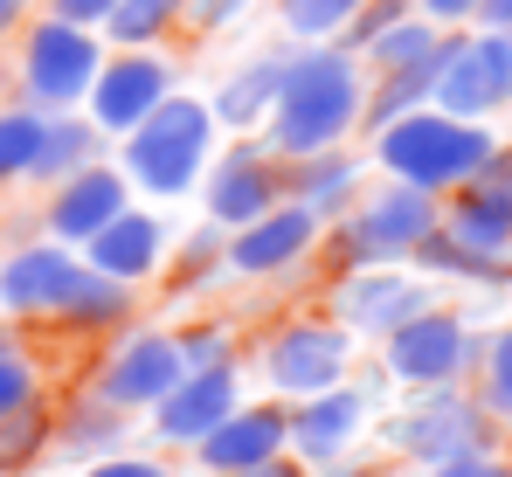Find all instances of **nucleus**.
<instances>
[{
	"label": "nucleus",
	"mask_w": 512,
	"mask_h": 477,
	"mask_svg": "<svg viewBox=\"0 0 512 477\" xmlns=\"http://www.w3.org/2000/svg\"><path fill=\"white\" fill-rule=\"evenodd\" d=\"M499 146V132L492 125H478V118H450V111H409V118H388L381 132H367V159H374V173L381 180H402V187H423V194H450V187H464L485 159Z\"/></svg>",
	"instance_id": "nucleus-2"
},
{
	"label": "nucleus",
	"mask_w": 512,
	"mask_h": 477,
	"mask_svg": "<svg viewBox=\"0 0 512 477\" xmlns=\"http://www.w3.org/2000/svg\"><path fill=\"white\" fill-rule=\"evenodd\" d=\"M180 374H187V360H180V339H173V332H160V325H125V332L104 346L90 395H104L111 408L139 415V408H153L160 395H173Z\"/></svg>",
	"instance_id": "nucleus-10"
},
{
	"label": "nucleus",
	"mask_w": 512,
	"mask_h": 477,
	"mask_svg": "<svg viewBox=\"0 0 512 477\" xmlns=\"http://www.w3.org/2000/svg\"><path fill=\"white\" fill-rule=\"evenodd\" d=\"M284 63H291V49H256V56H243V63H229V77L208 90V118H215V132H229V139H256L263 118H270V104H277Z\"/></svg>",
	"instance_id": "nucleus-22"
},
{
	"label": "nucleus",
	"mask_w": 512,
	"mask_h": 477,
	"mask_svg": "<svg viewBox=\"0 0 512 477\" xmlns=\"http://www.w3.org/2000/svg\"><path fill=\"white\" fill-rule=\"evenodd\" d=\"M326 242V222L298 201H277L250 229H229V277H284Z\"/></svg>",
	"instance_id": "nucleus-16"
},
{
	"label": "nucleus",
	"mask_w": 512,
	"mask_h": 477,
	"mask_svg": "<svg viewBox=\"0 0 512 477\" xmlns=\"http://www.w3.org/2000/svg\"><path fill=\"white\" fill-rule=\"evenodd\" d=\"M360 111H367V63L346 42H298L256 139L277 159L333 153L360 132Z\"/></svg>",
	"instance_id": "nucleus-1"
},
{
	"label": "nucleus",
	"mask_w": 512,
	"mask_h": 477,
	"mask_svg": "<svg viewBox=\"0 0 512 477\" xmlns=\"http://www.w3.org/2000/svg\"><path fill=\"white\" fill-rule=\"evenodd\" d=\"M104 63V35L97 28H77V21H28L21 35V63H14V83L35 111H77L90 97V77Z\"/></svg>",
	"instance_id": "nucleus-7"
},
{
	"label": "nucleus",
	"mask_w": 512,
	"mask_h": 477,
	"mask_svg": "<svg viewBox=\"0 0 512 477\" xmlns=\"http://www.w3.org/2000/svg\"><path fill=\"white\" fill-rule=\"evenodd\" d=\"M478 401L492 408V422H512V318L499 332H485V360H478Z\"/></svg>",
	"instance_id": "nucleus-35"
},
{
	"label": "nucleus",
	"mask_w": 512,
	"mask_h": 477,
	"mask_svg": "<svg viewBox=\"0 0 512 477\" xmlns=\"http://www.w3.org/2000/svg\"><path fill=\"white\" fill-rule=\"evenodd\" d=\"M409 270H423L429 284H436V277H450V284H478V291H506V284H512V263H499V256H478V249H464L457 236H443V222H436V229L416 242Z\"/></svg>",
	"instance_id": "nucleus-27"
},
{
	"label": "nucleus",
	"mask_w": 512,
	"mask_h": 477,
	"mask_svg": "<svg viewBox=\"0 0 512 477\" xmlns=\"http://www.w3.org/2000/svg\"><path fill=\"white\" fill-rule=\"evenodd\" d=\"M346 367H353V332L340 318H291L263 339V381L270 395L305 401L319 388H340Z\"/></svg>",
	"instance_id": "nucleus-9"
},
{
	"label": "nucleus",
	"mask_w": 512,
	"mask_h": 477,
	"mask_svg": "<svg viewBox=\"0 0 512 477\" xmlns=\"http://www.w3.org/2000/svg\"><path fill=\"white\" fill-rule=\"evenodd\" d=\"M28 7H35V0H0V42H7V35L28 21Z\"/></svg>",
	"instance_id": "nucleus-46"
},
{
	"label": "nucleus",
	"mask_w": 512,
	"mask_h": 477,
	"mask_svg": "<svg viewBox=\"0 0 512 477\" xmlns=\"http://www.w3.org/2000/svg\"><path fill=\"white\" fill-rule=\"evenodd\" d=\"M104 132L90 125V118H77V111H49L42 118V139H35V159H28V180L21 187H56V180H70V173H84V166H97L104 159Z\"/></svg>",
	"instance_id": "nucleus-25"
},
{
	"label": "nucleus",
	"mask_w": 512,
	"mask_h": 477,
	"mask_svg": "<svg viewBox=\"0 0 512 477\" xmlns=\"http://www.w3.org/2000/svg\"><path fill=\"white\" fill-rule=\"evenodd\" d=\"M478 360H485V332H478L464 312H450V305H429V312L402 318V325L381 339L388 381H402V388H416V395L478 374Z\"/></svg>",
	"instance_id": "nucleus-5"
},
{
	"label": "nucleus",
	"mask_w": 512,
	"mask_h": 477,
	"mask_svg": "<svg viewBox=\"0 0 512 477\" xmlns=\"http://www.w3.org/2000/svg\"><path fill=\"white\" fill-rule=\"evenodd\" d=\"M173 339H180V360H187V367H229V360H236L229 325H187V332H173Z\"/></svg>",
	"instance_id": "nucleus-37"
},
{
	"label": "nucleus",
	"mask_w": 512,
	"mask_h": 477,
	"mask_svg": "<svg viewBox=\"0 0 512 477\" xmlns=\"http://www.w3.org/2000/svg\"><path fill=\"white\" fill-rule=\"evenodd\" d=\"M208 159H215V118H208V97H187V90H173L153 118H139L118 139V173L153 201L194 194Z\"/></svg>",
	"instance_id": "nucleus-3"
},
{
	"label": "nucleus",
	"mask_w": 512,
	"mask_h": 477,
	"mask_svg": "<svg viewBox=\"0 0 512 477\" xmlns=\"http://www.w3.org/2000/svg\"><path fill=\"white\" fill-rule=\"evenodd\" d=\"M28 401H42V374H35L21 339H0V415H14Z\"/></svg>",
	"instance_id": "nucleus-36"
},
{
	"label": "nucleus",
	"mask_w": 512,
	"mask_h": 477,
	"mask_svg": "<svg viewBox=\"0 0 512 477\" xmlns=\"http://www.w3.org/2000/svg\"><path fill=\"white\" fill-rule=\"evenodd\" d=\"M388 443L409 457V464H450V457H464V450H499V422H492V408L478 395H464L457 381L450 388H423L409 415H395V429H388Z\"/></svg>",
	"instance_id": "nucleus-8"
},
{
	"label": "nucleus",
	"mask_w": 512,
	"mask_h": 477,
	"mask_svg": "<svg viewBox=\"0 0 512 477\" xmlns=\"http://www.w3.org/2000/svg\"><path fill=\"white\" fill-rule=\"evenodd\" d=\"M429 90H436V63H423V70H388V77H367V111H360V132H381L388 118L423 111Z\"/></svg>",
	"instance_id": "nucleus-31"
},
{
	"label": "nucleus",
	"mask_w": 512,
	"mask_h": 477,
	"mask_svg": "<svg viewBox=\"0 0 512 477\" xmlns=\"http://www.w3.org/2000/svg\"><path fill=\"white\" fill-rule=\"evenodd\" d=\"M167 242H173V229L153 215V208H118V215H111V222H104L77 256H84L90 270L118 277V284H146V277H160Z\"/></svg>",
	"instance_id": "nucleus-21"
},
{
	"label": "nucleus",
	"mask_w": 512,
	"mask_h": 477,
	"mask_svg": "<svg viewBox=\"0 0 512 477\" xmlns=\"http://www.w3.org/2000/svg\"><path fill=\"white\" fill-rule=\"evenodd\" d=\"M49 436H56V415H49L42 401H28V408L0 415V477L35 471V464H42V450H49Z\"/></svg>",
	"instance_id": "nucleus-32"
},
{
	"label": "nucleus",
	"mask_w": 512,
	"mask_h": 477,
	"mask_svg": "<svg viewBox=\"0 0 512 477\" xmlns=\"http://www.w3.org/2000/svg\"><path fill=\"white\" fill-rule=\"evenodd\" d=\"M125 436H132V415H125V408H111L104 395H77L56 415L49 450H63V457H77V464H97V457L125 450Z\"/></svg>",
	"instance_id": "nucleus-26"
},
{
	"label": "nucleus",
	"mask_w": 512,
	"mask_h": 477,
	"mask_svg": "<svg viewBox=\"0 0 512 477\" xmlns=\"http://www.w3.org/2000/svg\"><path fill=\"white\" fill-rule=\"evenodd\" d=\"M222 477H305L298 457H270V464H250V471H222Z\"/></svg>",
	"instance_id": "nucleus-44"
},
{
	"label": "nucleus",
	"mask_w": 512,
	"mask_h": 477,
	"mask_svg": "<svg viewBox=\"0 0 512 477\" xmlns=\"http://www.w3.org/2000/svg\"><path fill=\"white\" fill-rule=\"evenodd\" d=\"M284 443H291V408L284 401H236L201 443H194V457H201V471H250V464H270V457H284Z\"/></svg>",
	"instance_id": "nucleus-20"
},
{
	"label": "nucleus",
	"mask_w": 512,
	"mask_h": 477,
	"mask_svg": "<svg viewBox=\"0 0 512 477\" xmlns=\"http://www.w3.org/2000/svg\"><path fill=\"white\" fill-rule=\"evenodd\" d=\"M250 7L256 0H187V28H194V35H222V28H236Z\"/></svg>",
	"instance_id": "nucleus-39"
},
{
	"label": "nucleus",
	"mask_w": 512,
	"mask_h": 477,
	"mask_svg": "<svg viewBox=\"0 0 512 477\" xmlns=\"http://www.w3.org/2000/svg\"><path fill=\"white\" fill-rule=\"evenodd\" d=\"M416 14L436 28H471L478 21V0H416Z\"/></svg>",
	"instance_id": "nucleus-43"
},
{
	"label": "nucleus",
	"mask_w": 512,
	"mask_h": 477,
	"mask_svg": "<svg viewBox=\"0 0 512 477\" xmlns=\"http://www.w3.org/2000/svg\"><path fill=\"white\" fill-rule=\"evenodd\" d=\"M84 477H173L167 464H153V457H125V450H111V457H97Z\"/></svg>",
	"instance_id": "nucleus-42"
},
{
	"label": "nucleus",
	"mask_w": 512,
	"mask_h": 477,
	"mask_svg": "<svg viewBox=\"0 0 512 477\" xmlns=\"http://www.w3.org/2000/svg\"><path fill=\"white\" fill-rule=\"evenodd\" d=\"M443 35H450V28H436V21H423V14H402L395 28H381V35L360 49V63H367V77H388V70H423V63H436V56H443Z\"/></svg>",
	"instance_id": "nucleus-29"
},
{
	"label": "nucleus",
	"mask_w": 512,
	"mask_h": 477,
	"mask_svg": "<svg viewBox=\"0 0 512 477\" xmlns=\"http://www.w3.org/2000/svg\"><path fill=\"white\" fill-rule=\"evenodd\" d=\"M443 222V201L423 187H402V180H381V187H360V201L340 215V229H326V249L340 270H374V263H409L416 242Z\"/></svg>",
	"instance_id": "nucleus-4"
},
{
	"label": "nucleus",
	"mask_w": 512,
	"mask_h": 477,
	"mask_svg": "<svg viewBox=\"0 0 512 477\" xmlns=\"http://www.w3.org/2000/svg\"><path fill=\"white\" fill-rule=\"evenodd\" d=\"M402 14H416V0H360V14L346 21V35H340V42L353 49V56H360V49H367V42H374L381 28H395Z\"/></svg>",
	"instance_id": "nucleus-38"
},
{
	"label": "nucleus",
	"mask_w": 512,
	"mask_h": 477,
	"mask_svg": "<svg viewBox=\"0 0 512 477\" xmlns=\"http://www.w3.org/2000/svg\"><path fill=\"white\" fill-rule=\"evenodd\" d=\"M236 401H243V374H236V360H229V367H187V374L173 381V395H160L146 415H153V436H160V443L194 450Z\"/></svg>",
	"instance_id": "nucleus-19"
},
{
	"label": "nucleus",
	"mask_w": 512,
	"mask_h": 477,
	"mask_svg": "<svg viewBox=\"0 0 512 477\" xmlns=\"http://www.w3.org/2000/svg\"><path fill=\"white\" fill-rule=\"evenodd\" d=\"M443 236H457L464 249H478V256L512 263V146L506 139L492 146V159L464 187L443 194Z\"/></svg>",
	"instance_id": "nucleus-14"
},
{
	"label": "nucleus",
	"mask_w": 512,
	"mask_h": 477,
	"mask_svg": "<svg viewBox=\"0 0 512 477\" xmlns=\"http://www.w3.org/2000/svg\"><path fill=\"white\" fill-rule=\"evenodd\" d=\"M201 201L215 229H250L256 215L284 201V159L263 139H229V153H215L201 173Z\"/></svg>",
	"instance_id": "nucleus-12"
},
{
	"label": "nucleus",
	"mask_w": 512,
	"mask_h": 477,
	"mask_svg": "<svg viewBox=\"0 0 512 477\" xmlns=\"http://www.w3.org/2000/svg\"><path fill=\"white\" fill-rule=\"evenodd\" d=\"M118 208H132V180L118 173V159H97L84 173H70V180H56L49 187V208H42V229L49 242H70V249H84Z\"/></svg>",
	"instance_id": "nucleus-18"
},
{
	"label": "nucleus",
	"mask_w": 512,
	"mask_h": 477,
	"mask_svg": "<svg viewBox=\"0 0 512 477\" xmlns=\"http://www.w3.org/2000/svg\"><path fill=\"white\" fill-rule=\"evenodd\" d=\"M42 118H49V111H35V104H0V187H21V180H28Z\"/></svg>",
	"instance_id": "nucleus-34"
},
{
	"label": "nucleus",
	"mask_w": 512,
	"mask_h": 477,
	"mask_svg": "<svg viewBox=\"0 0 512 477\" xmlns=\"http://www.w3.org/2000/svg\"><path fill=\"white\" fill-rule=\"evenodd\" d=\"M111 7H118V0H42V14L77 21V28H104V21H111Z\"/></svg>",
	"instance_id": "nucleus-41"
},
{
	"label": "nucleus",
	"mask_w": 512,
	"mask_h": 477,
	"mask_svg": "<svg viewBox=\"0 0 512 477\" xmlns=\"http://www.w3.org/2000/svg\"><path fill=\"white\" fill-rule=\"evenodd\" d=\"M429 477H512V457H499V450H464V457L436 464Z\"/></svg>",
	"instance_id": "nucleus-40"
},
{
	"label": "nucleus",
	"mask_w": 512,
	"mask_h": 477,
	"mask_svg": "<svg viewBox=\"0 0 512 477\" xmlns=\"http://www.w3.org/2000/svg\"><path fill=\"white\" fill-rule=\"evenodd\" d=\"M436 111L492 125L512 104V28H450L436 56Z\"/></svg>",
	"instance_id": "nucleus-6"
},
{
	"label": "nucleus",
	"mask_w": 512,
	"mask_h": 477,
	"mask_svg": "<svg viewBox=\"0 0 512 477\" xmlns=\"http://www.w3.org/2000/svg\"><path fill=\"white\" fill-rule=\"evenodd\" d=\"M167 291H208V284H229V229L215 222H194L187 236L167 242Z\"/></svg>",
	"instance_id": "nucleus-28"
},
{
	"label": "nucleus",
	"mask_w": 512,
	"mask_h": 477,
	"mask_svg": "<svg viewBox=\"0 0 512 477\" xmlns=\"http://www.w3.org/2000/svg\"><path fill=\"white\" fill-rule=\"evenodd\" d=\"M436 305V284L409 263H374V270H340L333 284V318L346 332H367V339H388L402 318H416Z\"/></svg>",
	"instance_id": "nucleus-13"
},
{
	"label": "nucleus",
	"mask_w": 512,
	"mask_h": 477,
	"mask_svg": "<svg viewBox=\"0 0 512 477\" xmlns=\"http://www.w3.org/2000/svg\"><path fill=\"white\" fill-rule=\"evenodd\" d=\"M367 415H374V401L367 388H319V395L291 401V443H284V457H298L305 471H326V464H346V450L360 443V429H367Z\"/></svg>",
	"instance_id": "nucleus-15"
},
{
	"label": "nucleus",
	"mask_w": 512,
	"mask_h": 477,
	"mask_svg": "<svg viewBox=\"0 0 512 477\" xmlns=\"http://www.w3.org/2000/svg\"><path fill=\"white\" fill-rule=\"evenodd\" d=\"M167 97H173V63L160 49H104V63L90 77V97H84V118L104 139H125Z\"/></svg>",
	"instance_id": "nucleus-11"
},
{
	"label": "nucleus",
	"mask_w": 512,
	"mask_h": 477,
	"mask_svg": "<svg viewBox=\"0 0 512 477\" xmlns=\"http://www.w3.org/2000/svg\"><path fill=\"white\" fill-rule=\"evenodd\" d=\"M471 28H512V0H478V21Z\"/></svg>",
	"instance_id": "nucleus-45"
},
{
	"label": "nucleus",
	"mask_w": 512,
	"mask_h": 477,
	"mask_svg": "<svg viewBox=\"0 0 512 477\" xmlns=\"http://www.w3.org/2000/svg\"><path fill=\"white\" fill-rule=\"evenodd\" d=\"M360 0H277V21L291 42H340Z\"/></svg>",
	"instance_id": "nucleus-33"
},
{
	"label": "nucleus",
	"mask_w": 512,
	"mask_h": 477,
	"mask_svg": "<svg viewBox=\"0 0 512 477\" xmlns=\"http://www.w3.org/2000/svg\"><path fill=\"white\" fill-rule=\"evenodd\" d=\"M84 256L70 242H21L0 256V312L7 318H56V305L70 298Z\"/></svg>",
	"instance_id": "nucleus-17"
},
{
	"label": "nucleus",
	"mask_w": 512,
	"mask_h": 477,
	"mask_svg": "<svg viewBox=\"0 0 512 477\" xmlns=\"http://www.w3.org/2000/svg\"><path fill=\"white\" fill-rule=\"evenodd\" d=\"M360 187H367V159H353L346 146H333V153H305V159H284V201L312 208L326 229H333L346 208L360 201Z\"/></svg>",
	"instance_id": "nucleus-23"
},
{
	"label": "nucleus",
	"mask_w": 512,
	"mask_h": 477,
	"mask_svg": "<svg viewBox=\"0 0 512 477\" xmlns=\"http://www.w3.org/2000/svg\"><path fill=\"white\" fill-rule=\"evenodd\" d=\"M180 21H187V0H118L97 35H104L111 49H160Z\"/></svg>",
	"instance_id": "nucleus-30"
},
{
	"label": "nucleus",
	"mask_w": 512,
	"mask_h": 477,
	"mask_svg": "<svg viewBox=\"0 0 512 477\" xmlns=\"http://www.w3.org/2000/svg\"><path fill=\"white\" fill-rule=\"evenodd\" d=\"M305 477H388V471H360V464H326V471H305Z\"/></svg>",
	"instance_id": "nucleus-47"
},
{
	"label": "nucleus",
	"mask_w": 512,
	"mask_h": 477,
	"mask_svg": "<svg viewBox=\"0 0 512 477\" xmlns=\"http://www.w3.org/2000/svg\"><path fill=\"white\" fill-rule=\"evenodd\" d=\"M139 312V298H132V284H118V277H104V270H77V284H70V298L56 305V325L63 332H77V339H118L125 325Z\"/></svg>",
	"instance_id": "nucleus-24"
}]
</instances>
